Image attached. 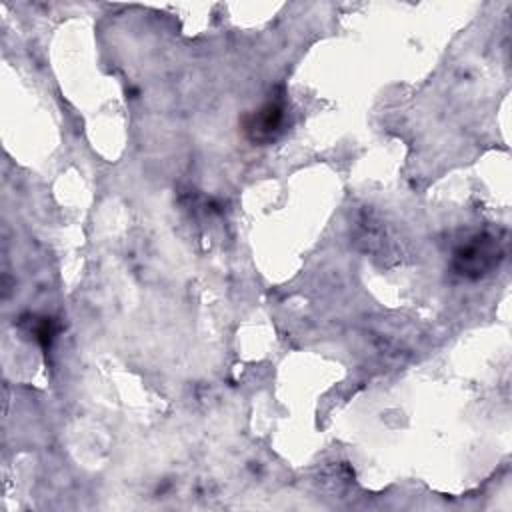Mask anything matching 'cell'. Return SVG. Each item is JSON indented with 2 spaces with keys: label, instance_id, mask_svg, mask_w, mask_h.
<instances>
[{
  "label": "cell",
  "instance_id": "obj_1",
  "mask_svg": "<svg viewBox=\"0 0 512 512\" xmlns=\"http://www.w3.org/2000/svg\"><path fill=\"white\" fill-rule=\"evenodd\" d=\"M502 258V250L498 246V240L486 234L474 236L470 242L462 244L454 252V268L458 274L468 278H478L488 274L498 260Z\"/></svg>",
  "mask_w": 512,
  "mask_h": 512
},
{
  "label": "cell",
  "instance_id": "obj_2",
  "mask_svg": "<svg viewBox=\"0 0 512 512\" xmlns=\"http://www.w3.org/2000/svg\"><path fill=\"white\" fill-rule=\"evenodd\" d=\"M286 112L282 100H268L260 110L246 118L244 130L254 142H270L274 140L284 126Z\"/></svg>",
  "mask_w": 512,
  "mask_h": 512
}]
</instances>
